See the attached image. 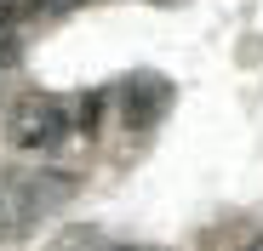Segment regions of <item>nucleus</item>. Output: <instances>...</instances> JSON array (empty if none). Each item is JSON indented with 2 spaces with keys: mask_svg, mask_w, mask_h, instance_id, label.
<instances>
[{
  "mask_svg": "<svg viewBox=\"0 0 263 251\" xmlns=\"http://www.w3.org/2000/svg\"><path fill=\"white\" fill-rule=\"evenodd\" d=\"M12 137H17V149H58L63 137H69V114H63V103H52V97H29L23 109H17V120H12Z\"/></svg>",
  "mask_w": 263,
  "mask_h": 251,
  "instance_id": "nucleus-1",
  "label": "nucleus"
},
{
  "mask_svg": "<svg viewBox=\"0 0 263 251\" xmlns=\"http://www.w3.org/2000/svg\"><path fill=\"white\" fill-rule=\"evenodd\" d=\"M86 109H80V126H86V132H92V126H98V114H103V92H92V97H80Z\"/></svg>",
  "mask_w": 263,
  "mask_h": 251,
  "instance_id": "nucleus-4",
  "label": "nucleus"
},
{
  "mask_svg": "<svg viewBox=\"0 0 263 251\" xmlns=\"http://www.w3.org/2000/svg\"><path fill=\"white\" fill-rule=\"evenodd\" d=\"M69 194H74V177H69V172H34V177H17V205H23V217L52 212V205H63Z\"/></svg>",
  "mask_w": 263,
  "mask_h": 251,
  "instance_id": "nucleus-3",
  "label": "nucleus"
},
{
  "mask_svg": "<svg viewBox=\"0 0 263 251\" xmlns=\"http://www.w3.org/2000/svg\"><path fill=\"white\" fill-rule=\"evenodd\" d=\"M166 103H172V86L160 74H132L126 80V103H120V114H126V126H155L160 114H166Z\"/></svg>",
  "mask_w": 263,
  "mask_h": 251,
  "instance_id": "nucleus-2",
  "label": "nucleus"
}]
</instances>
